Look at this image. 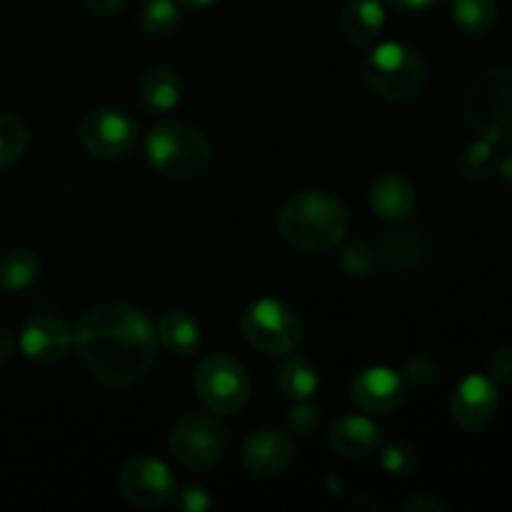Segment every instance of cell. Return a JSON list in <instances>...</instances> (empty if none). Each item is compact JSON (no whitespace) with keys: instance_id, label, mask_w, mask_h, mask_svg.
Instances as JSON below:
<instances>
[{"instance_id":"obj_10","label":"cell","mask_w":512,"mask_h":512,"mask_svg":"<svg viewBox=\"0 0 512 512\" xmlns=\"http://www.w3.org/2000/svg\"><path fill=\"white\" fill-rule=\"evenodd\" d=\"M120 493L138 508H163L175 493V478L163 460L153 455H135L120 468Z\"/></svg>"},{"instance_id":"obj_17","label":"cell","mask_w":512,"mask_h":512,"mask_svg":"<svg viewBox=\"0 0 512 512\" xmlns=\"http://www.w3.org/2000/svg\"><path fill=\"white\" fill-rule=\"evenodd\" d=\"M428 238L420 230L405 228L385 235L380 243V260L390 273H415L428 258Z\"/></svg>"},{"instance_id":"obj_20","label":"cell","mask_w":512,"mask_h":512,"mask_svg":"<svg viewBox=\"0 0 512 512\" xmlns=\"http://www.w3.org/2000/svg\"><path fill=\"white\" fill-rule=\"evenodd\" d=\"M275 385H278L280 393L288 400H310L318 393V368L310 363L303 355H285V360L280 363L278 373H275Z\"/></svg>"},{"instance_id":"obj_4","label":"cell","mask_w":512,"mask_h":512,"mask_svg":"<svg viewBox=\"0 0 512 512\" xmlns=\"http://www.w3.org/2000/svg\"><path fill=\"white\" fill-rule=\"evenodd\" d=\"M463 120L490 143H512V68H488L463 93Z\"/></svg>"},{"instance_id":"obj_1","label":"cell","mask_w":512,"mask_h":512,"mask_svg":"<svg viewBox=\"0 0 512 512\" xmlns=\"http://www.w3.org/2000/svg\"><path fill=\"white\" fill-rule=\"evenodd\" d=\"M75 348L95 380L110 388H130L153 368L158 333L135 305L105 303L80 318Z\"/></svg>"},{"instance_id":"obj_32","label":"cell","mask_w":512,"mask_h":512,"mask_svg":"<svg viewBox=\"0 0 512 512\" xmlns=\"http://www.w3.org/2000/svg\"><path fill=\"white\" fill-rule=\"evenodd\" d=\"M488 375L495 383L512 380V348H495L488 358Z\"/></svg>"},{"instance_id":"obj_33","label":"cell","mask_w":512,"mask_h":512,"mask_svg":"<svg viewBox=\"0 0 512 512\" xmlns=\"http://www.w3.org/2000/svg\"><path fill=\"white\" fill-rule=\"evenodd\" d=\"M405 512H448V505L430 495H418V498L405 503Z\"/></svg>"},{"instance_id":"obj_23","label":"cell","mask_w":512,"mask_h":512,"mask_svg":"<svg viewBox=\"0 0 512 512\" xmlns=\"http://www.w3.org/2000/svg\"><path fill=\"white\" fill-rule=\"evenodd\" d=\"M450 13L465 35H485L498 23L495 0H450Z\"/></svg>"},{"instance_id":"obj_34","label":"cell","mask_w":512,"mask_h":512,"mask_svg":"<svg viewBox=\"0 0 512 512\" xmlns=\"http://www.w3.org/2000/svg\"><path fill=\"white\" fill-rule=\"evenodd\" d=\"M398 13H425L443 0H388Z\"/></svg>"},{"instance_id":"obj_9","label":"cell","mask_w":512,"mask_h":512,"mask_svg":"<svg viewBox=\"0 0 512 512\" xmlns=\"http://www.w3.org/2000/svg\"><path fill=\"white\" fill-rule=\"evenodd\" d=\"M78 140L93 158L118 160L133 153L138 145V125L123 110L100 108L85 115L78 128Z\"/></svg>"},{"instance_id":"obj_26","label":"cell","mask_w":512,"mask_h":512,"mask_svg":"<svg viewBox=\"0 0 512 512\" xmlns=\"http://www.w3.org/2000/svg\"><path fill=\"white\" fill-rule=\"evenodd\" d=\"M28 148V128L20 118L0 113V170L10 168Z\"/></svg>"},{"instance_id":"obj_13","label":"cell","mask_w":512,"mask_h":512,"mask_svg":"<svg viewBox=\"0 0 512 512\" xmlns=\"http://www.w3.org/2000/svg\"><path fill=\"white\" fill-rule=\"evenodd\" d=\"M295 458L293 435L278 428H260L245 438L240 448L243 468L255 478H273L285 473Z\"/></svg>"},{"instance_id":"obj_12","label":"cell","mask_w":512,"mask_h":512,"mask_svg":"<svg viewBox=\"0 0 512 512\" xmlns=\"http://www.w3.org/2000/svg\"><path fill=\"white\" fill-rule=\"evenodd\" d=\"M408 380L390 368H365L350 383V400L363 413L388 415L408 400Z\"/></svg>"},{"instance_id":"obj_11","label":"cell","mask_w":512,"mask_h":512,"mask_svg":"<svg viewBox=\"0 0 512 512\" xmlns=\"http://www.w3.org/2000/svg\"><path fill=\"white\" fill-rule=\"evenodd\" d=\"M500 410V390L490 375H465L453 390L450 413L463 430H483L495 420Z\"/></svg>"},{"instance_id":"obj_27","label":"cell","mask_w":512,"mask_h":512,"mask_svg":"<svg viewBox=\"0 0 512 512\" xmlns=\"http://www.w3.org/2000/svg\"><path fill=\"white\" fill-rule=\"evenodd\" d=\"M380 465H383L385 473L393 475V478H410V475L420 468V455L413 445L398 440V443H390L388 448L380 453Z\"/></svg>"},{"instance_id":"obj_7","label":"cell","mask_w":512,"mask_h":512,"mask_svg":"<svg viewBox=\"0 0 512 512\" xmlns=\"http://www.w3.org/2000/svg\"><path fill=\"white\" fill-rule=\"evenodd\" d=\"M193 385L200 403L215 415L240 413L250 400V378L233 355H205L195 368Z\"/></svg>"},{"instance_id":"obj_18","label":"cell","mask_w":512,"mask_h":512,"mask_svg":"<svg viewBox=\"0 0 512 512\" xmlns=\"http://www.w3.org/2000/svg\"><path fill=\"white\" fill-rule=\"evenodd\" d=\"M340 28L350 45L375 43L385 28V8L380 0H348L340 13Z\"/></svg>"},{"instance_id":"obj_25","label":"cell","mask_w":512,"mask_h":512,"mask_svg":"<svg viewBox=\"0 0 512 512\" xmlns=\"http://www.w3.org/2000/svg\"><path fill=\"white\" fill-rule=\"evenodd\" d=\"M180 25L178 0H148L138 13V28L148 38H168Z\"/></svg>"},{"instance_id":"obj_3","label":"cell","mask_w":512,"mask_h":512,"mask_svg":"<svg viewBox=\"0 0 512 512\" xmlns=\"http://www.w3.org/2000/svg\"><path fill=\"white\" fill-rule=\"evenodd\" d=\"M145 158L163 178L190 180L205 173L213 160V145L203 130L165 120L150 128L145 138Z\"/></svg>"},{"instance_id":"obj_19","label":"cell","mask_w":512,"mask_h":512,"mask_svg":"<svg viewBox=\"0 0 512 512\" xmlns=\"http://www.w3.org/2000/svg\"><path fill=\"white\" fill-rule=\"evenodd\" d=\"M180 95H183V85L175 70L170 68H150L148 73L140 78L138 83V98L145 110L150 113L165 115L173 108H178Z\"/></svg>"},{"instance_id":"obj_22","label":"cell","mask_w":512,"mask_h":512,"mask_svg":"<svg viewBox=\"0 0 512 512\" xmlns=\"http://www.w3.org/2000/svg\"><path fill=\"white\" fill-rule=\"evenodd\" d=\"M40 275V260L33 250L13 248L0 258V288L20 293L30 288Z\"/></svg>"},{"instance_id":"obj_16","label":"cell","mask_w":512,"mask_h":512,"mask_svg":"<svg viewBox=\"0 0 512 512\" xmlns=\"http://www.w3.org/2000/svg\"><path fill=\"white\" fill-rule=\"evenodd\" d=\"M368 203L383 220H408L418 208V193L408 178L398 173H385L370 185Z\"/></svg>"},{"instance_id":"obj_35","label":"cell","mask_w":512,"mask_h":512,"mask_svg":"<svg viewBox=\"0 0 512 512\" xmlns=\"http://www.w3.org/2000/svg\"><path fill=\"white\" fill-rule=\"evenodd\" d=\"M93 15H115L128 0H80Z\"/></svg>"},{"instance_id":"obj_5","label":"cell","mask_w":512,"mask_h":512,"mask_svg":"<svg viewBox=\"0 0 512 512\" xmlns=\"http://www.w3.org/2000/svg\"><path fill=\"white\" fill-rule=\"evenodd\" d=\"M363 78L378 98L390 103H410L428 83L423 55L408 43H380L363 63Z\"/></svg>"},{"instance_id":"obj_30","label":"cell","mask_w":512,"mask_h":512,"mask_svg":"<svg viewBox=\"0 0 512 512\" xmlns=\"http://www.w3.org/2000/svg\"><path fill=\"white\" fill-rule=\"evenodd\" d=\"M403 378L408 380V385H420L423 388V385L435 383V378H438V365L430 358H425V355H415V358H410L405 363Z\"/></svg>"},{"instance_id":"obj_21","label":"cell","mask_w":512,"mask_h":512,"mask_svg":"<svg viewBox=\"0 0 512 512\" xmlns=\"http://www.w3.org/2000/svg\"><path fill=\"white\" fill-rule=\"evenodd\" d=\"M158 340L175 355H193L200 350V325L185 310H168L158 323Z\"/></svg>"},{"instance_id":"obj_38","label":"cell","mask_w":512,"mask_h":512,"mask_svg":"<svg viewBox=\"0 0 512 512\" xmlns=\"http://www.w3.org/2000/svg\"><path fill=\"white\" fill-rule=\"evenodd\" d=\"M180 5H185V8H208V5L218 3V0H178Z\"/></svg>"},{"instance_id":"obj_31","label":"cell","mask_w":512,"mask_h":512,"mask_svg":"<svg viewBox=\"0 0 512 512\" xmlns=\"http://www.w3.org/2000/svg\"><path fill=\"white\" fill-rule=\"evenodd\" d=\"M170 503H173L175 510H180V512H203L213 505V500H210V495L205 493L203 488H195V485H190V488L175 490L173 498H170Z\"/></svg>"},{"instance_id":"obj_14","label":"cell","mask_w":512,"mask_h":512,"mask_svg":"<svg viewBox=\"0 0 512 512\" xmlns=\"http://www.w3.org/2000/svg\"><path fill=\"white\" fill-rule=\"evenodd\" d=\"M20 350L35 363H58L73 350L75 330L55 315H35L20 330Z\"/></svg>"},{"instance_id":"obj_24","label":"cell","mask_w":512,"mask_h":512,"mask_svg":"<svg viewBox=\"0 0 512 512\" xmlns=\"http://www.w3.org/2000/svg\"><path fill=\"white\" fill-rule=\"evenodd\" d=\"M498 153H495V143L480 138L463 148L458 155V173L460 178L468 183H485L498 173Z\"/></svg>"},{"instance_id":"obj_2","label":"cell","mask_w":512,"mask_h":512,"mask_svg":"<svg viewBox=\"0 0 512 512\" xmlns=\"http://www.w3.org/2000/svg\"><path fill=\"white\" fill-rule=\"evenodd\" d=\"M348 210L333 195L320 190L295 193L280 205L278 233L298 250H330L340 245L348 233Z\"/></svg>"},{"instance_id":"obj_8","label":"cell","mask_w":512,"mask_h":512,"mask_svg":"<svg viewBox=\"0 0 512 512\" xmlns=\"http://www.w3.org/2000/svg\"><path fill=\"white\" fill-rule=\"evenodd\" d=\"M168 448L173 458L188 470L213 468L225 458L228 430L218 415L185 413L170 430Z\"/></svg>"},{"instance_id":"obj_28","label":"cell","mask_w":512,"mask_h":512,"mask_svg":"<svg viewBox=\"0 0 512 512\" xmlns=\"http://www.w3.org/2000/svg\"><path fill=\"white\" fill-rule=\"evenodd\" d=\"M338 265L345 275L350 278H363L373 270L375 265V250L370 245H365L363 240H355V243L345 245L338 253Z\"/></svg>"},{"instance_id":"obj_15","label":"cell","mask_w":512,"mask_h":512,"mask_svg":"<svg viewBox=\"0 0 512 512\" xmlns=\"http://www.w3.org/2000/svg\"><path fill=\"white\" fill-rule=\"evenodd\" d=\"M330 448L335 455L345 460H365L375 455L383 443L380 428L370 418L363 415H340L330 425Z\"/></svg>"},{"instance_id":"obj_36","label":"cell","mask_w":512,"mask_h":512,"mask_svg":"<svg viewBox=\"0 0 512 512\" xmlns=\"http://www.w3.org/2000/svg\"><path fill=\"white\" fill-rule=\"evenodd\" d=\"M13 353H15L13 333H10L8 328H3V325H0V363H5V360L13 358Z\"/></svg>"},{"instance_id":"obj_6","label":"cell","mask_w":512,"mask_h":512,"mask_svg":"<svg viewBox=\"0 0 512 512\" xmlns=\"http://www.w3.org/2000/svg\"><path fill=\"white\" fill-rule=\"evenodd\" d=\"M243 338L250 348L273 358H285L303 340V320L290 305L273 298H260L245 308L240 320Z\"/></svg>"},{"instance_id":"obj_37","label":"cell","mask_w":512,"mask_h":512,"mask_svg":"<svg viewBox=\"0 0 512 512\" xmlns=\"http://www.w3.org/2000/svg\"><path fill=\"white\" fill-rule=\"evenodd\" d=\"M498 173L503 175V180H508V183H512V155L498 160Z\"/></svg>"},{"instance_id":"obj_29","label":"cell","mask_w":512,"mask_h":512,"mask_svg":"<svg viewBox=\"0 0 512 512\" xmlns=\"http://www.w3.org/2000/svg\"><path fill=\"white\" fill-rule=\"evenodd\" d=\"M290 430L298 435H313L320 425V410L310 400H295L288 413Z\"/></svg>"}]
</instances>
